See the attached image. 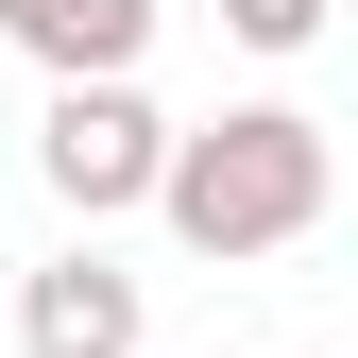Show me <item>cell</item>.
<instances>
[{
    "label": "cell",
    "instance_id": "cell-1",
    "mask_svg": "<svg viewBox=\"0 0 358 358\" xmlns=\"http://www.w3.org/2000/svg\"><path fill=\"white\" fill-rule=\"evenodd\" d=\"M324 205H341V137L307 103H222L205 137H171L154 154V222L188 256H290V239H324Z\"/></svg>",
    "mask_w": 358,
    "mask_h": 358
},
{
    "label": "cell",
    "instance_id": "cell-2",
    "mask_svg": "<svg viewBox=\"0 0 358 358\" xmlns=\"http://www.w3.org/2000/svg\"><path fill=\"white\" fill-rule=\"evenodd\" d=\"M154 154H171L154 85H52V103H34V188H52L69 222H120V205H154Z\"/></svg>",
    "mask_w": 358,
    "mask_h": 358
},
{
    "label": "cell",
    "instance_id": "cell-3",
    "mask_svg": "<svg viewBox=\"0 0 358 358\" xmlns=\"http://www.w3.org/2000/svg\"><path fill=\"white\" fill-rule=\"evenodd\" d=\"M17 358H154V290L120 273L103 239H69L52 273L17 290Z\"/></svg>",
    "mask_w": 358,
    "mask_h": 358
},
{
    "label": "cell",
    "instance_id": "cell-4",
    "mask_svg": "<svg viewBox=\"0 0 358 358\" xmlns=\"http://www.w3.org/2000/svg\"><path fill=\"white\" fill-rule=\"evenodd\" d=\"M17 52L52 69V85H137V52H154V0H52Z\"/></svg>",
    "mask_w": 358,
    "mask_h": 358
},
{
    "label": "cell",
    "instance_id": "cell-5",
    "mask_svg": "<svg viewBox=\"0 0 358 358\" xmlns=\"http://www.w3.org/2000/svg\"><path fill=\"white\" fill-rule=\"evenodd\" d=\"M222 34H239V52H307V34H324V0H222Z\"/></svg>",
    "mask_w": 358,
    "mask_h": 358
},
{
    "label": "cell",
    "instance_id": "cell-6",
    "mask_svg": "<svg viewBox=\"0 0 358 358\" xmlns=\"http://www.w3.org/2000/svg\"><path fill=\"white\" fill-rule=\"evenodd\" d=\"M34 17H52V0H0V34H34Z\"/></svg>",
    "mask_w": 358,
    "mask_h": 358
}]
</instances>
